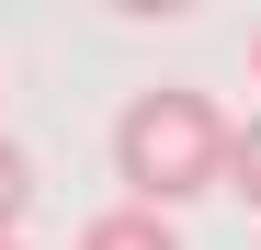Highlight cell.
Segmentation results:
<instances>
[{
  "label": "cell",
  "mask_w": 261,
  "mask_h": 250,
  "mask_svg": "<svg viewBox=\"0 0 261 250\" xmlns=\"http://www.w3.org/2000/svg\"><path fill=\"white\" fill-rule=\"evenodd\" d=\"M227 159H239V125L193 80H159V91H137L114 114V182H125V205H159L170 216V205H193V193L227 182Z\"/></svg>",
  "instance_id": "1"
},
{
  "label": "cell",
  "mask_w": 261,
  "mask_h": 250,
  "mask_svg": "<svg viewBox=\"0 0 261 250\" xmlns=\"http://www.w3.org/2000/svg\"><path fill=\"white\" fill-rule=\"evenodd\" d=\"M68 250H182V239H170V216H159V205H102V216L80 228Z\"/></svg>",
  "instance_id": "2"
},
{
  "label": "cell",
  "mask_w": 261,
  "mask_h": 250,
  "mask_svg": "<svg viewBox=\"0 0 261 250\" xmlns=\"http://www.w3.org/2000/svg\"><path fill=\"white\" fill-rule=\"evenodd\" d=\"M23 216H34V159L0 137V239H23Z\"/></svg>",
  "instance_id": "3"
},
{
  "label": "cell",
  "mask_w": 261,
  "mask_h": 250,
  "mask_svg": "<svg viewBox=\"0 0 261 250\" xmlns=\"http://www.w3.org/2000/svg\"><path fill=\"white\" fill-rule=\"evenodd\" d=\"M227 193H239V205H250V216H261V114L239 125V159H227Z\"/></svg>",
  "instance_id": "4"
},
{
  "label": "cell",
  "mask_w": 261,
  "mask_h": 250,
  "mask_svg": "<svg viewBox=\"0 0 261 250\" xmlns=\"http://www.w3.org/2000/svg\"><path fill=\"white\" fill-rule=\"evenodd\" d=\"M250 80H261V34H250Z\"/></svg>",
  "instance_id": "5"
},
{
  "label": "cell",
  "mask_w": 261,
  "mask_h": 250,
  "mask_svg": "<svg viewBox=\"0 0 261 250\" xmlns=\"http://www.w3.org/2000/svg\"><path fill=\"white\" fill-rule=\"evenodd\" d=\"M0 250H23V239H0Z\"/></svg>",
  "instance_id": "6"
}]
</instances>
